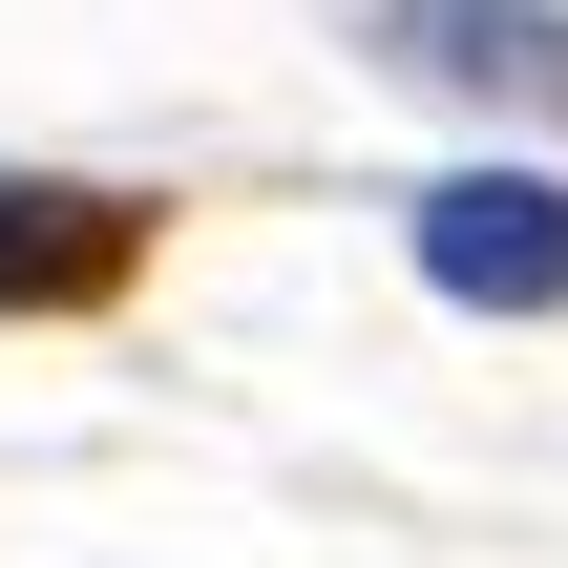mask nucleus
<instances>
[{
  "mask_svg": "<svg viewBox=\"0 0 568 568\" xmlns=\"http://www.w3.org/2000/svg\"><path fill=\"white\" fill-rule=\"evenodd\" d=\"M379 63H422V84H464V105L568 126V21H548V0H379Z\"/></svg>",
  "mask_w": 568,
  "mask_h": 568,
  "instance_id": "obj_3",
  "label": "nucleus"
},
{
  "mask_svg": "<svg viewBox=\"0 0 568 568\" xmlns=\"http://www.w3.org/2000/svg\"><path fill=\"white\" fill-rule=\"evenodd\" d=\"M400 232H422V274H443L464 316H568V190L548 169H443Z\"/></svg>",
  "mask_w": 568,
  "mask_h": 568,
  "instance_id": "obj_1",
  "label": "nucleus"
},
{
  "mask_svg": "<svg viewBox=\"0 0 568 568\" xmlns=\"http://www.w3.org/2000/svg\"><path fill=\"white\" fill-rule=\"evenodd\" d=\"M148 274V211L84 169H0V316H105Z\"/></svg>",
  "mask_w": 568,
  "mask_h": 568,
  "instance_id": "obj_2",
  "label": "nucleus"
}]
</instances>
